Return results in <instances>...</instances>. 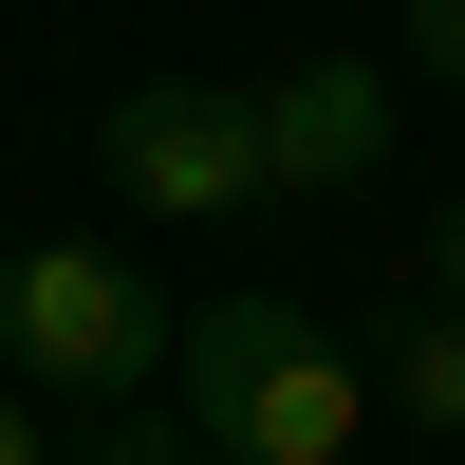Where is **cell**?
<instances>
[{
  "label": "cell",
  "instance_id": "obj_1",
  "mask_svg": "<svg viewBox=\"0 0 465 465\" xmlns=\"http://www.w3.org/2000/svg\"><path fill=\"white\" fill-rule=\"evenodd\" d=\"M186 429H205L223 465H354L372 447V354L317 317V298L242 280L186 317Z\"/></svg>",
  "mask_w": 465,
  "mask_h": 465
},
{
  "label": "cell",
  "instance_id": "obj_2",
  "mask_svg": "<svg viewBox=\"0 0 465 465\" xmlns=\"http://www.w3.org/2000/svg\"><path fill=\"white\" fill-rule=\"evenodd\" d=\"M0 372L56 410H149L186 372V298L131 242H0Z\"/></svg>",
  "mask_w": 465,
  "mask_h": 465
},
{
  "label": "cell",
  "instance_id": "obj_3",
  "mask_svg": "<svg viewBox=\"0 0 465 465\" xmlns=\"http://www.w3.org/2000/svg\"><path fill=\"white\" fill-rule=\"evenodd\" d=\"M94 168H112V205H149V223L280 205V186H261V74H131V94L94 112Z\"/></svg>",
  "mask_w": 465,
  "mask_h": 465
},
{
  "label": "cell",
  "instance_id": "obj_4",
  "mask_svg": "<svg viewBox=\"0 0 465 465\" xmlns=\"http://www.w3.org/2000/svg\"><path fill=\"white\" fill-rule=\"evenodd\" d=\"M372 168H391V74L372 56H280L261 74V186L280 205H335Z\"/></svg>",
  "mask_w": 465,
  "mask_h": 465
},
{
  "label": "cell",
  "instance_id": "obj_5",
  "mask_svg": "<svg viewBox=\"0 0 465 465\" xmlns=\"http://www.w3.org/2000/svg\"><path fill=\"white\" fill-rule=\"evenodd\" d=\"M372 410H391V429H429V447H465V317H447L429 280L372 298Z\"/></svg>",
  "mask_w": 465,
  "mask_h": 465
},
{
  "label": "cell",
  "instance_id": "obj_6",
  "mask_svg": "<svg viewBox=\"0 0 465 465\" xmlns=\"http://www.w3.org/2000/svg\"><path fill=\"white\" fill-rule=\"evenodd\" d=\"M56 465H223V447L186 429L168 391H149V410H94V429H56Z\"/></svg>",
  "mask_w": 465,
  "mask_h": 465
},
{
  "label": "cell",
  "instance_id": "obj_7",
  "mask_svg": "<svg viewBox=\"0 0 465 465\" xmlns=\"http://www.w3.org/2000/svg\"><path fill=\"white\" fill-rule=\"evenodd\" d=\"M391 37H410V74H447V94H465V0H410Z\"/></svg>",
  "mask_w": 465,
  "mask_h": 465
},
{
  "label": "cell",
  "instance_id": "obj_8",
  "mask_svg": "<svg viewBox=\"0 0 465 465\" xmlns=\"http://www.w3.org/2000/svg\"><path fill=\"white\" fill-rule=\"evenodd\" d=\"M0 465H56V429H37V391L0 372Z\"/></svg>",
  "mask_w": 465,
  "mask_h": 465
},
{
  "label": "cell",
  "instance_id": "obj_9",
  "mask_svg": "<svg viewBox=\"0 0 465 465\" xmlns=\"http://www.w3.org/2000/svg\"><path fill=\"white\" fill-rule=\"evenodd\" d=\"M429 298H447V317H465V205L429 223Z\"/></svg>",
  "mask_w": 465,
  "mask_h": 465
}]
</instances>
